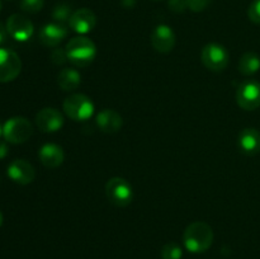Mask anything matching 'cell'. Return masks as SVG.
I'll return each instance as SVG.
<instances>
[{
  "label": "cell",
  "mask_w": 260,
  "mask_h": 259,
  "mask_svg": "<svg viewBox=\"0 0 260 259\" xmlns=\"http://www.w3.org/2000/svg\"><path fill=\"white\" fill-rule=\"evenodd\" d=\"M96 126L99 127L102 132L106 134H114L121 130L122 124H123V119H122L121 114L114 109L106 108L102 112H99L96 116Z\"/></svg>",
  "instance_id": "obj_16"
},
{
  "label": "cell",
  "mask_w": 260,
  "mask_h": 259,
  "mask_svg": "<svg viewBox=\"0 0 260 259\" xmlns=\"http://www.w3.org/2000/svg\"><path fill=\"white\" fill-rule=\"evenodd\" d=\"M68 55H66L65 48H55V50L51 52V61H52L55 65H63V63L68 61Z\"/></svg>",
  "instance_id": "obj_24"
},
{
  "label": "cell",
  "mask_w": 260,
  "mask_h": 259,
  "mask_svg": "<svg viewBox=\"0 0 260 259\" xmlns=\"http://www.w3.org/2000/svg\"><path fill=\"white\" fill-rule=\"evenodd\" d=\"M62 107L66 116L76 122L88 121L94 114V103L88 95L81 93L69 95L63 101Z\"/></svg>",
  "instance_id": "obj_3"
},
{
  "label": "cell",
  "mask_w": 260,
  "mask_h": 259,
  "mask_svg": "<svg viewBox=\"0 0 260 259\" xmlns=\"http://www.w3.org/2000/svg\"><path fill=\"white\" fill-rule=\"evenodd\" d=\"M65 50L69 61L76 66H88L96 56L95 43L85 36L71 38Z\"/></svg>",
  "instance_id": "obj_2"
},
{
  "label": "cell",
  "mask_w": 260,
  "mask_h": 259,
  "mask_svg": "<svg viewBox=\"0 0 260 259\" xmlns=\"http://www.w3.org/2000/svg\"><path fill=\"white\" fill-rule=\"evenodd\" d=\"M168 7L174 13H184L188 9L187 0H168Z\"/></svg>",
  "instance_id": "obj_26"
},
{
  "label": "cell",
  "mask_w": 260,
  "mask_h": 259,
  "mask_svg": "<svg viewBox=\"0 0 260 259\" xmlns=\"http://www.w3.org/2000/svg\"><path fill=\"white\" fill-rule=\"evenodd\" d=\"M2 225H3V215L2 212H0V228H2Z\"/></svg>",
  "instance_id": "obj_30"
},
{
  "label": "cell",
  "mask_w": 260,
  "mask_h": 259,
  "mask_svg": "<svg viewBox=\"0 0 260 259\" xmlns=\"http://www.w3.org/2000/svg\"><path fill=\"white\" fill-rule=\"evenodd\" d=\"M38 156H40L41 163L50 169L60 167L65 160L62 147L56 144H51V142L42 145V147L38 151Z\"/></svg>",
  "instance_id": "obj_17"
},
{
  "label": "cell",
  "mask_w": 260,
  "mask_h": 259,
  "mask_svg": "<svg viewBox=\"0 0 260 259\" xmlns=\"http://www.w3.org/2000/svg\"><path fill=\"white\" fill-rule=\"evenodd\" d=\"M183 250L179 244L177 243H168L162 246L161 249V258L162 259H182Z\"/></svg>",
  "instance_id": "obj_21"
},
{
  "label": "cell",
  "mask_w": 260,
  "mask_h": 259,
  "mask_svg": "<svg viewBox=\"0 0 260 259\" xmlns=\"http://www.w3.org/2000/svg\"><path fill=\"white\" fill-rule=\"evenodd\" d=\"M229 52L222 45L208 43L202 48L201 61L211 71H222L229 65Z\"/></svg>",
  "instance_id": "obj_6"
},
{
  "label": "cell",
  "mask_w": 260,
  "mask_h": 259,
  "mask_svg": "<svg viewBox=\"0 0 260 259\" xmlns=\"http://www.w3.org/2000/svg\"><path fill=\"white\" fill-rule=\"evenodd\" d=\"M3 135V127H2V124H0V136H2Z\"/></svg>",
  "instance_id": "obj_31"
},
{
  "label": "cell",
  "mask_w": 260,
  "mask_h": 259,
  "mask_svg": "<svg viewBox=\"0 0 260 259\" xmlns=\"http://www.w3.org/2000/svg\"><path fill=\"white\" fill-rule=\"evenodd\" d=\"M8 145L4 141H0V159H4L8 155Z\"/></svg>",
  "instance_id": "obj_28"
},
{
  "label": "cell",
  "mask_w": 260,
  "mask_h": 259,
  "mask_svg": "<svg viewBox=\"0 0 260 259\" xmlns=\"http://www.w3.org/2000/svg\"><path fill=\"white\" fill-rule=\"evenodd\" d=\"M236 102L245 111H254L260 107V83L256 80H246L239 85L236 90Z\"/></svg>",
  "instance_id": "obj_7"
},
{
  "label": "cell",
  "mask_w": 260,
  "mask_h": 259,
  "mask_svg": "<svg viewBox=\"0 0 260 259\" xmlns=\"http://www.w3.org/2000/svg\"><path fill=\"white\" fill-rule=\"evenodd\" d=\"M211 3H212V0H187L188 9H190L192 12L196 13L205 10Z\"/></svg>",
  "instance_id": "obj_25"
},
{
  "label": "cell",
  "mask_w": 260,
  "mask_h": 259,
  "mask_svg": "<svg viewBox=\"0 0 260 259\" xmlns=\"http://www.w3.org/2000/svg\"><path fill=\"white\" fill-rule=\"evenodd\" d=\"M8 33L12 38L19 42H25L33 35V23L23 14H13L7 20Z\"/></svg>",
  "instance_id": "obj_9"
},
{
  "label": "cell",
  "mask_w": 260,
  "mask_h": 259,
  "mask_svg": "<svg viewBox=\"0 0 260 259\" xmlns=\"http://www.w3.org/2000/svg\"><path fill=\"white\" fill-rule=\"evenodd\" d=\"M73 9L69 4L66 3H60V4L56 5L53 8L52 12V18L56 23H61V24H65L66 22L69 23L71 15H73Z\"/></svg>",
  "instance_id": "obj_20"
},
{
  "label": "cell",
  "mask_w": 260,
  "mask_h": 259,
  "mask_svg": "<svg viewBox=\"0 0 260 259\" xmlns=\"http://www.w3.org/2000/svg\"><path fill=\"white\" fill-rule=\"evenodd\" d=\"M248 17L251 22L260 25V0H253L249 7Z\"/></svg>",
  "instance_id": "obj_23"
},
{
  "label": "cell",
  "mask_w": 260,
  "mask_h": 259,
  "mask_svg": "<svg viewBox=\"0 0 260 259\" xmlns=\"http://www.w3.org/2000/svg\"><path fill=\"white\" fill-rule=\"evenodd\" d=\"M43 4V0H20V9L29 14H35L42 9Z\"/></svg>",
  "instance_id": "obj_22"
},
{
  "label": "cell",
  "mask_w": 260,
  "mask_h": 259,
  "mask_svg": "<svg viewBox=\"0 0 260 259\" xmlns=\"http://www.w3.org/2000/svg\"><path fill=\"white\" fill-rule=\"evenodd\" d=\"M68 36V28L61 23H48L40 30V41L47 47H55Z\"/></svg>",
  "instance_id": "obj_14"
},
{
  "label": "cell",
  "mask_w": 260,
  "mask_h": 259,
  "mask_svg": "<svg viewBox=\"0 0 260 259\" xmlns=\"http://www.w3.org/2000/svg\"><path fill=\"white\" fill-rule=\"evenodd\" d=\"M96 24V17L93 10L81 8V9L75 10L69 20V25L74 32L79 35H86L91 32Z\"/></svg>",
  "instance_id": "obj_13"
},
{
  "label": "cell",
  "mask_w": 260,
  "mask_h": 259,
  "mask_svg": "<svg viewBox=\"0 0 260 259\" xmlns=\"http://www.w3.org/2000/svg\"><path fill=\"white\" fill-rule=\"evenodd\" d=\"M151 45L155 51L160 53H168L174 48L175 33L169 25L159 24L151 32Z\"/></svg>",
  "instance_id": "obj_11"
},
{
  "label": "cell",
  "mask_w": 260,
  "mask_h": 259,
  "mask_svg": "<svg viewBox=\"0 0 260 259\" xmlns=\"http://www.w3.org/2000/svg\"><path fill=\"white\" fill-rule=\"evenodd\" d=\"M239 149L245 155L253 156L260 152V131L256 128H244L239 134Z\"/></svg>",
  "instance_id": "obj_15"
},
{
  "label": "cell",
  "mask_w": 260,
  "mask_h": 259,
  "mask_svg": "<svg viewBox=\"0 0 260 259\" xmlns=\"http://www.w3.org/2000/svg\"><path fill=\"white\" fill-rule=\"evenodd\" d=\"M57 83L63 91H73L81 84V75L75 69H62L58 73Z\"/></svg>",
  "instance_id": "obj_18"
},
{
  "label": "cell",
  "mask_w": 260,
  "mask_h": 259,
  "mask_svg": "<svg viewBox=\"0 0 260 259\" xmlns=\"http://www.w3.org/2000/svg\"><path fill=\"white\" fill-rule=\"evenodd\" d=\"M0 10H2V0H0Z\"/></svg>",
  "instance_id": "obj_32"
},
{
  "label": "cell",
  "mask_w": 260,
  "mask_h": 259,
  "mask_svg": "<svg viewBox=\"0 0 260 259\" xmlns=\"http://www.w3.org/2000/svg\"><path fill=\"white\" fill-rule=\"evenodd\" d=\"M124 8H134L136 5V0H121Z\"/></svg>",
  "instance_id": "obj_29"
},
{
  "label": "cell",
  "mask_w": 260,
  "mask_h": 259,
  "mask_svg": "<svg viewBox=\"0 0 260 259\" xmlns=\"http://www.w3.org/2000/svg\"><path fill=\"white\" fill-rule=\"evenodd\" d=\"M36 126L46 134L57 132L63 126V116L56 108H43L36 116Z\"/></svg>",
  "instance_id": "obj_10"
},
{
  "label": "cell",
  "mask_w": 260,
  "mask_h": 259,
  "mask_svg": "<svg viewBox=\"0 0 260 259\" xmlns=\"http://www.w3.org/2000/svg\"><path fill=\"white\" fill-rule=\"evenodd\" d=\"M8 29H7V25H4L3 23H0V45L2 43H4L5 41H7V37H8Z\"/></svg>",
  "instance_id": "obj_27"
},
{
  "label": "cell",
  "mask_w": 260,
  "mask_h": 259,
  "mask_svg": "<svg viewBox=\"0 0 260 259\" xmlns=\"http://www.w3.org/2000/svg\"><path fill=\"white\" fill-rule=\"evenodd\" d=\"M8 177L18 184L27 185L35 180V168L27 160L15 159L8 167Z\"/></svg>",
  "instance_id": "obj_12"
},
{
  "label": "cell",
  "mask_w": 260,
  "mask_h": 259,
  "mask_svg": "<svg viewBox=\"0 0 260 259\" xmlns=\"http://www.w3.org/2000/svg\"><path fill=\"white\" fill-rule=\"evenodd\" d=\"M107 198L117 207H126L132 202L134 190L132 185L124 178L113 177L106 184Z\"/></svg>",
  "instance_id": "obj_5"
},
{
  "label": "cell",
  "mask_w": 260,
  "mask_h": 259,
  "mask_svg": "<svg viewBox=\"0 0 260 259\" xmlns=\"http://www.w3.org/2000/svg\"><path fill=\"white\" fill-rule=\"evenodd\" d=\"M240 74L245 76L254 75L260 70V57L254 52H246L240 57L238 63Z\"/></svg>",
  "instance_id": "obj_19"
},
{
  "label": "cell",
  "mask_w": 260,
  "mask_h": 259,
  "mask_svg": "<svg viewBox=\"0 0 260 259\" xmlns=\"http://www.w3.org/2000/svg\"><path fill=\"white\" fill-rule=\"evenodd\" d=\"M152 2H160V0H152Z\"/></svg>",
  "instance_id": "obj_33"
},
{
  "label": "cell",
  "mask_w": 260,
  "mask_h": 259,
  "mask_svg": "<svg viewBox=\"0 0 260 259\" xmlns=\"http://www.w3.org/2000/svg\"><path fill=\"white\" fill-rule=\"evenodd\" d=\"M183 243L190 253H203L213 243V230L208 223L202 221L192 222L184 231Z\"/></svg>",
  "instance_id": "obj_1"
},
{
  "label": "cell",
  "mask_w": 260,
  "mask_h": 259,
  "mask_svg": "<svg viewBox=\"0 0 260 259\" xmlns=\"http://www.w3.org/2000/svg\"><path fill=\"white\" fill-rule=\"evenodd\" d=\"M33 134V126L24 117H12L3 126V136L10 144H23Z\"/></svg>",
  "instance_id": "obj_4"
},
{
  "label": "cell",
  "mask_w": 260,
  "mask_h": 259,
  "mask_svg": "<svg viewBox=\"0 0 260 259\" xmlns=\"http://www.w3.org/2000/svg\"><path fill=\"white\" fill-rule=\"evenodd\" d=\"M22 71V61L14 51L0 48V83H9Z\"/></svg>",
  "instance_id": "obj_8"
}]
</instances>
